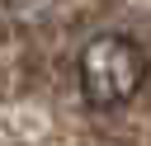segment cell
Instances as JSON below:
<instances>
[{"label": "cell", "instance_id": "1", "mask_svg": "<svg viewBox=\"0 0 151 146\" xmlns=\"http://www.w3.org/2000/svg\"><path fill=\"white\" fill-rule=\"evenodd\" d=\"M76 80L90 108H123L146 85V52L127 33H94L76 57Z\"/></svg>", "mask_w": 151, "mask_h": 146}]
</instances>
